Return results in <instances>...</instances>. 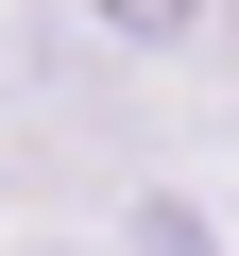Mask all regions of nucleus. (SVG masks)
<instances>
[{
    "instance_id": "f257e3e1",
    "label": "nucleus",
    "mask_w": 239,
    "mask_h": 256,
    "mask_svg": "<svg viewBox=\"0 0 239 256\" xmlns=\"http://www.w3.org/2000/svg\"><path fill=\"white\" fill-rule=\"evenodd\" d=\"M86 34H120V52H188V34H222V0H86Z\"/></svg>"
},
{
    "instance_id": "f03ea898",
    "label": "nucleus",
    "mask_w": 239,
    "mask_h": 256,
    "mask_svg": "<svg viewBox=\"0 0 239 256\" xmlns=\"http://www.w3.org/2000/svg\"><path fill=\"white\" fill-rule=\"evenodd\" d=\"M137 256H222V239H205L188 205H154V222H137Z\"/></svg>"
},
{
    "instance_id": "7ed1b4c3",
    "label": "nucleus",
    "mask_w": 239,
    "mask_h": 256,
    "mask_svg": "<svg viewBox=\"0 0 239 256\" xmlns=\"http://www.w3.org/2000/svg\"><path fill=\"white\" fill-rule=\"evenodd\" d=\"M222 34H239V0H222Z\"/></svg>"
}]
</instances>
